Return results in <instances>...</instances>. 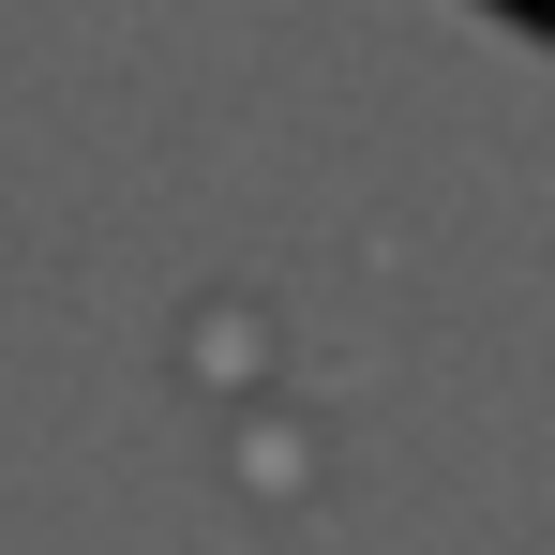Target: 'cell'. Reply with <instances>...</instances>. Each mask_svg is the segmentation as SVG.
I'll use <instances>...</instances> for the list:
<instances>
[{"label":"cell","instance_id":"cell-1","mask_svg":"<svg viewBox=\"0 0 555 555\" xmlns=\"http://www.w3.org/2000/svg\"><path fill=\"white\" fill-rule=\"evenodd\" d=\"M541 15H555V0H541Z\"/></svg>","mask_w":555,"mask_h":555}]
</instances>
